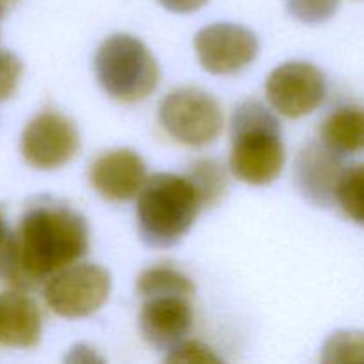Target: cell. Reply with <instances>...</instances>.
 I'll list each match as a JSON object with an SVG mask.
<instances>
[{"label": "cell", "instance_id": "20", "mask_svg": "<svg viewBox=\"0 0 364 364\" xmlns=\"http://www.w3.org/2000/svg\"><path fill=\"white\" fill-rule=\"evenodd\" d=\"M167 363H191V364H205V363H220V359L217 358L212 352V348H208L206 345L199 343V341L192 340H183L178 345H174L171 350H167Z\"/></svg>", "mask_w": 364, "mask_h": 364}, {"label": "cell", "instance_id": "13", "mask_svg": "<svg viewBox=\"0 0 364 364\" xmlns=\"http://www.w3.org/2000/svg\"><path fill=\"white\" fill-rule=\"evenodd\" d=\"M41 333V313L31 295L20 290L0 294V343L31 348L39 343Z\"/></svg>", "mask_w": 364, "mask_h": 364}, {"label": "cell", "instance_id": "8", "mask_svg": "<svg viewBox=\"0 0 364 364\" xmlns=\"http://www.w3.org/2000/svg\"><path fill=\"white\" fill-rule=\"evenodd\" d=\"M265 92L277 112L287 117H302L322 105L327 84L315 64L291 60L277 66L269 75Z\"/></svg>", "mask_w": 364, "mask_h": 364}, {"label": "cell", "instance_id": "7", "mask_svg": "<svg viewBox=\"0 0 364 364\" xmlns=\"http://www.w3.org/2000/svg\"><path fill=\"white\" fill-rule=\"evenodd\" d=\"M20 146L28 166L43 171L57 169L77 155L80 134L70 117L57 110H45L28 121Z\"/></svg>", "mask_w": 364, "mask_h": 364}, {"label": "cell", "instance_id": "25", "mask_svg": "<svg viewBox=\"0 0 364 364\" xmlns=\"http://www.w3.org/2000/svg\"><path fill=\"white\" fill-rule=\"evenodd\" d=\"M16 2L18 0H0V18L6 16V14L16 6Z\"/></svg>", "mask_w": 364, "mask_h": 364}, {"label": "cell", "instance_id": "15", "mask_svg": "<svg viewBox=\"0 0 364 364\" xmlns=\"http://www.w3.org/2000/svg\"><path fill=\"white\" fill-rule=\"evenodd\" d=\"M194 291V283L173 267H151L146 269L137 279V294L142 299L164 297V295H180L191 299Z\"/></svg>", "mask_w": 364, "mask_h": 364}, {"label": "cell", "instance_id": "23", "mask_svg": "<svg viewBox=\"0 0 364 364\" xmlns=\"http://www.w3.org/2000/svg\"><path fill=\"white\" fill-rule=\"evenodd\" d=\"M159 2L173 13H194L201 9L208 0H159Z\"/></svg>", "mask_w": 364, "mask_h": 364}, {"label": "cell", "instance_id": "19", "mask_svg": "<svg viewBox=\"0 0 364 364\" xmlns=\"http://www.w3.org/2000/svg\"><path fill=\"white\" fill-rule=\"evenodd\" d=\"M288 13L302 23H322L333 18L340 0H287Z\"/></svg>", "mask_w": 364, "mask_h": 364}, {"label": "cell", "instance_id": "2", "mask_svg": "<svg viewBox=\"0 0 364 364\" xmlns=\"http://www.w3.org/2000/svg\"><path fill=\"white\" fill-rule=\"evenodd\" d=\"M230 167L235 176L249 185H269L284 166V144L277 117L256 100L237 107L231 119Z\"/></svg>", "mask_w": 364, "mask_h": 364}, {"label": "cell", "instance_id": "1", "mask_svg": "<svg viewBox=\"0 0 364 364\" xmlns=\"http://www.w3.org/2000/svg\"><path fill=\"white\" fill-rule=\"evenodd\" d=\"M11 284L31 288L87 255V223L71 206L43 198L25 210L13 233Z\"/></svg>", "mask_w": 364, "mask_h": 364}, {"label": "cell", "instance_id": "14", "mask_svg": "<svg viewBox=\"0 0 364 364\" xmlns=\"http://www.w3.org/2000/svg\"><path fill=\"white\" fill-rule=\"evenodd\" d=\"M320 137L341 156L364 151V107L345 105L323 119Z\"/></svg>", "mask_w": 364, "mask_h": 364}, {"label": "cell", "instance_id": "21", "mask_svg": "<svg viewBox=\"0 0 364 364\" xmlns=\"http://www.w3.org/2000/svg\"><path fill=\"white\" fill-rule=\"evenodd\" d=\"M23 64L9 50H0V102L11 98L18 89Z\"/></svg>", "mask_w": 364, "mask_h": 364}, {"label": "cell", "instance_id": "5", "mask_svg": "<svg viewBox=\"0 0 364 364\" xmlns=\"http://www.w3.org/2000/svg\"><path fill=\"white\" fill-rule=\"evenodd\" d=\"M159 117L174 141L192 148L212 144L224 127L223 110L215 98L196 87L171 91L160 103Z\"/></svg>", "mask_w": 364, "mask_h": 364}, {"label": "cell", "instance_id": "10", "mask_svg": "<svg viewBox=\"0 0 364 364\" xmlns=\"http://www.w3.org/2000/svg\"><path fill=\"white\" fill-rule=\"evenodd\" d=\"M343 173V156L323 141L306 144L295 160V183L299 191L320 208L336 205L338 185Z\"/></svg>", "mask_w": 364, "mask_h": 364}, {"label": "cell", "instance_id": "4", "mask_svg": "<svg viewBox=\"0 0 364 364\" xmlns=\"http://www.w3.org/2000/svg\"><path fill=\"white\" fill-rule=\"evenodd\" d=\"M95 73L110 98L137 103L160 82V68L148 46L128 34L109 36L95 55Z\"/></svg>", "mask_w": 364, "mask_h": 364}, {"label": "cell", "instance_id": "18", "mask_svg": "<svg viewBox=\"0 0 364 364\" xmlns=\"http://www.w3.org/2000/svg\"><path fill=\"white\" fill-rule=\"evenodd\" d=\"M322 361L364 363V333L361 331H338L331 334L322 348Z\"/></svg>", "mask_w": 364, "mask_h": 364}, {"label": "cell", "instance_id": "9", "mask_svg": "<svg viewBox=\"0 0 364 364\" xmlns=\"http://www.w3.org/2000/svg\"><path fill=\"white\" fill-rule=\"evenodd\" d=\"M194 48L199 63L208 73L233 75L245 70L258 57L259 43L247 27L213 23L196 34Z\"/></svg>", "mask_w": 364, "mask_h": 364}, {"label": "cell", "instance_id": "12", "mask_svg": "<svg viewBox=\"0 0 364 364\" xmlns=\"http://www.w3.org/2000/svg\"><path fill=\"white\" fill-rule=\"evenodd\" d=\"M144 301L139 315V327L144 340L160 350H171L183 341L194 322L191 299L164 295Z\"/></svg>", "mask_w": 364, "mask_h": 364}, {"label": "cell", "instance_id": "24", "mask_svg": "<svg viewBox=\"0 0 364 364\" xmlns=\"http://www.w3.org/2000/svg\"><path fill=\"white\" fill-rule=\"evenodd\" d=\"M68 361H73V363H96L100 361L98 355L91 350V348L84 347H75L71 348V354H68Z\"/></svg>", "mask_w": 364, "mask_h": 364}, {"label": "cell", "instance_id": "22", "mask_svg": "<svg viewBox=\"0 0 364 364\" xmlns=\"http://www.w3.org/2000/svg\"><path fill=\"white\" fill-rule=\"evenodd\" d=\"M14 272V249H13V233L7 230L6 220L0 213V279L11 283Z\"/></svg>", "mask_w": 364, "mask_h": 364}, {"label": "cell", "instance_id": "11", "mask_svg": "<svg viewBox=\"0 0 364 364\" xmlns=\"http://www.w3.org/2000/svg\"><path fill=\"white\" fill-rule=\"evenodd\" d=\"M146 164L132 149H112L100 155L89 169L92 188L107 201L123 203L139 196L146 183Z\"/></svg>", "mask_w": 364, "mask_h": 364}, {"label": "cell", "instance_id": "16", "mask_svg": "<svg viewBox=\"0 0 364 364\" xmlns=\"http://www.w3.org/2000/svg\"><path fill=\"white\" fill-rule=\"evenodd\" d=\"M188 180L198 188L203 208H208L219 203L228 188V174L224 167L215 160H198L187 174Z\"/></svg>", "mask_w": 364, "mask_h": 364}, {"label": "cell", "instance_id": "17", "mask_svg": "<svg viewBox=\"0 0 364 364\" xmlns=\"http://www.w3.org/2000/svg\"><path fill=\"white\" fill-rule=\"evenodd\" d=\"M336 205L348 219L364 228V164L345 169L338 185Z\"/></svg>", "mask_w": 364, "mask_h": 364}, {"label": "cell", "instance_id": "6", "mask_svg": "<svg viewBox=\"0 0 364 364\" xmlns=\"http://www.w3.org/2000/svg\"><path fill=\"white\" fill-rule=\"evenodd\" d=\"M112 288L110 274L92 263H78L59 270L45 284V301L64 318H84L98 311Z\"/></svg>", "mask_w": 364, "mask_h": 364}, {"label": "cell", "instance_id": "3", "mask_svg": "<svg viewBox=\"0 0 364 364\" xmlns=\"http://www.w3.org/2000/svg\"><path fill=\"white\" fill-rule=\"evenodd\" d=\"M201 208L198 188L187 176L155 174L139 192V235L149 247L176 245L188 233Z\"/></svg>", "mask_w": 364, "mask_h": 364}]
</instances>
